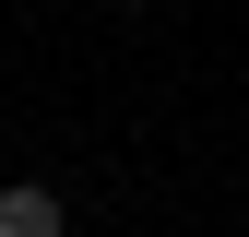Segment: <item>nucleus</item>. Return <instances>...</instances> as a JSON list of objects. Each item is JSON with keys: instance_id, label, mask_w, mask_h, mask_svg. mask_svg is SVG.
Returning a JSON list of instances; mask_svg holds the SVG:
<instances>
[{"instance_id": "nucleus-1", "label": "nucleus", "mask_w": 249, "mask_h": 237, "mask_svg": "<svg viewBox=\"0 0 249 237\" xmlns=\"http://www.w3.org/2000/svg\"><path fill=\"white\" fill-rule=\"evenodd\" d=\"M71 214H59V190H36V178H12L0 190V237H59Z\"/></svg>"}, {"instance_id": "nucleus-2", "label": "nucleus", "mask_w": 249, "mask_h": 237, "mask_svg": "<svg viewBox=\"0 0 249 237\" xmlns=\"http://www.w3.org/2000/svg\"><path fill=\"white\" fill-rule=\"evenodd\" d=\"M119 12H142V0H119Z\"/></svg>"}]
</instances>
